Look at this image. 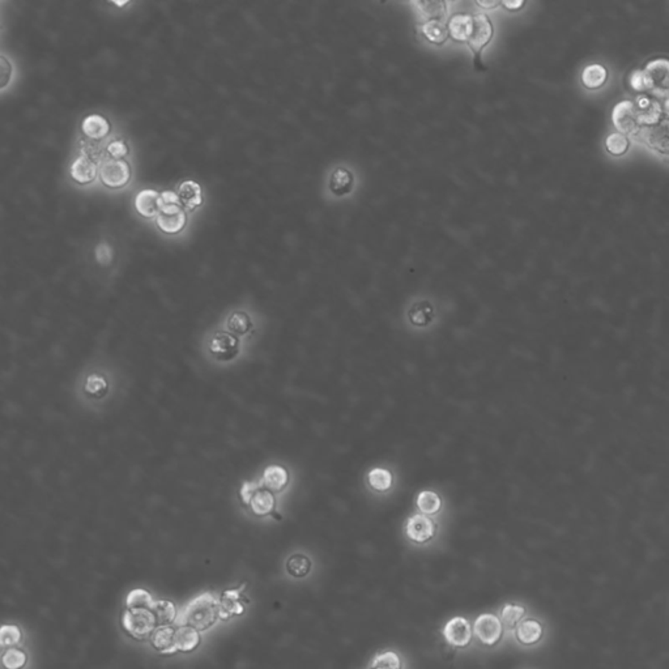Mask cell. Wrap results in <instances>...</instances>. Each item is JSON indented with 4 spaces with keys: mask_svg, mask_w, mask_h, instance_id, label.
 Listing matches in <instances>:
<instances>
[{
    "mask_svg": "<svg viewBox=\"0 0 669 669\" xmlns=\"http://www.w3.org/2000/svg\"><path fill=\"white\" fill-rule=\"evenodd\" d=\"M178 197L183 207L188 211L199 207L203 203L202 187L194 181H184L178 188Z\"/></svg>",
    "mask_w": 669,
    "mask_h": 669,
    "instance_id": "obj_18",
    "label": "cell"
},
{
    "mask_svg": "<svg viewBox=\"0 0 669 669\" xmlns=\"http://www.w3.org/2000/svg\"><path fill=\"white\" fill-rule=\"evenodd\" d=\"M122 626L126 633L134 639L149 638L159 626L155 613L148 608L126 609L122 616Z\"/></svg>",
    "mask_w": 669,
    "mask_h": 669,
    "instance_id": "obj_3",
    "label": "cell"
},
{
    "mask_svg": "<svg viewBox=\"0 0 669 669\" xmlns=\"http://www.w3.org/2000/svg\"><path fill=\"white\" fill-rule=\"evenodd\" d=\"M353 174L347 168H336L329 180V190L338 196L349 194L352 191Z\"/></svg>",
    "mask_w": 669,
    "mask_h": 669,
    "instance_id": "obj_20",
    "label": "cell"
},
{
    "mask_svg": "<svg viewBox=\"0 0 669 669\" xmlns=\"http://www.w3.org/2000/svg\"><path fill=\"white\" fill-rule=\"evenodd\" d=\"M220 599L212 592H203L186 604L182 614L177 621L181 625L193 626L203 632L209 629L219 619Z\"/></svg>",
    "mask_w": 669,
    "mask_h": 669,
    "instance_id": "obj_1",
    "label": "cell"
},
{
    "mask_svg": "<svg viewBox=\"0 0 669 669\" xmlns=\"http://www.w3.org/2000/svg\"><path fill=\"white\" fill-rule=\"evenodd\" d=\"M115 4H117V6H124V4H127V1H123V3H115Z\"/></svg>",
    "mask_w": 669,
    "mask_h": 669,
    "instance_id": "obj_43",
    "label": "cell"
},
{
    "mask_svg": "<svg viewBox=\"0 0 669 669\" xmlns=\"http://www.w3.org/2000/svg\"><path fill=\"white\" fill-rule=\"evenodd\" d=\"M23 633L17 625H3L0 629V645L4 648H12L20 645Z\"/></svg>",
    "mask_w": 669,
    "mask_h": 669,
    "instance_id": "obj_31",
    "label": "cell"
},
{
    "mask_svg": "<svg viewBox=\"0 0 669 669\" xmlns=\"http://www.w3.org/2000/svg\"><path fill=\"white\" fill-rule=\"evenodd\" d=\"M502 6L509 11H518L521 7H523L524 1H502Z\"/></svg>",
    "mask_w": 669,
    "mask_h": 669,
    "instance_id": "obj_41",
    "label": "cell"
},
{
    "mask_svg": "<svg viewBox=\"0 0 669 669\" xmlns=\"http://www.w3.org/2000/svg\"><path fill=\"white\" fill-rule=\"evenodd\" d=\"M402 667L400 655L392 650H386L376 655L369 669H402Z\"/></svg>",
    "mask_w": 669,
    "mask_h": 669,
    "instance_id": "obj_25",
    "label": "cell"
},
{
    "mask_svg": "<svg viewBox=\"0 0 669 669\" xmlns=\"http://www.w3.org/2000/svg\"><path fill=\"white\" fill-rule=\"evenodd\" d=\"M229 327H231L233 331H235V332L244 333L250 327V320H249L247 316H244V313H237L229 320Z\"/></svg>",
    "mask_w": 669,
    "mask_h": 669,
    "instance_id": "obj_38",
    "label": "cell"
},
{
    "mask_svg": "<svg viewBox=\"0 0 669 669\" xmlns=\"http://www.w3.org/2000/svg\"><path fill=\"white\" fill-rule=\"evenodd\" d=\"M633 102L623 101L619 104L613 111V122L622 133L633 134L638 128V114L634 113Z\"/></svg>",
    "mask_w": 669,
    "mask_h": 669,
    "instance_id": "obj_11",
    "label": "cell"
},
{
    "mask_svg": "<svg viewBox=\"0 0 669 669\" xmlns=\"http://www.w3.org/2000/svg\"><path fill=\"white\" fill-rule=\"evenodd\" d=\"M494 35L493 24L489 19V16L485 13H480L474 16V25H472V32L468 39V46L475 54V61L480 63V54L487 46V43L492 41Z\"/></svg>",
    "mask_w": 669,
    "mask_h": 669,
    "instance_id": "obj_5",
    "label": "cell"
},
{
    "mask_svg": "<svg viewBox=\"0 0 669 669\" xmlns=\"http://www.w3.org/2000/svg\"><path fill=\"white\" fill-rule=\"evenodd\" d=\"M174 635L175 629L171 628V625L166 626H157L155 632L149 637L152 646L164 655H171L175 654L178 650L175 647L174 642Z\"/></svg>",
    "mask_w": 669,
    "mask_h": 669,
    "instance_id": "obj_13",
    "label": "cell"
},
{
    "mask_svg": "<svg viewBox=\"0 0 669 669\" xmlns=\"http://www.w3.org/2000/svg\"><path fill=\"white\" fill-rule=\"evenodd\" d=\"M253 510L255 511L258 515H267L271 511L273 510L275 501L271 493L268 492H259L256 493L251 502Z\"/></svg>",
    "mask_w": 669,
    "mask_h": 669,
    "instance_id": "obj_35",
    "label": "cell"
},
{
    "mask_svg": "<svg viewBox=\"0 0 669 669\" xmlns=\"http://www.w3.org/2000/svg\"><path fill=\"white\" fill-rule=\"evenodd\" d=\"M186 212L177 204L165 206L157 216V225L159 229L168 234L180 233L186 225Z\"/></svg>",
    "mask_w": 669,
    "mask_h": 669,
    "instance_id": "obj_8",
    "label": "cell"
},
{
    "mask_svg": "<svg viewBox=\"0 0 669 669\" xmlns=\"http://www.w3.org/2000/svg\"><path fill=\"white\" fill-rule=\"evenodd\" d=\"M605 146H607L609 153H612L614 156H621L629 149V139L623 134L616 133V134L608 136Z\"/></svg>",
    "mask_w": 669,
    "mask_h": 669,
    "instance_id": "obj_36",
    "label": "cell"
},
{
    "mask_svg": "<svg viewBox=\"0 0 669 669\" xmlns=\"http://www.w3.org/2000/svg\"><path fill=\"white\" fill-rule=\"evenodd\" d=\"M101 181L111 188H118L127 184L131 178V168L126 159H110L102 165L99 171Z\"/></svg>",
    "mask_w": 669,
    "mask_h": 669,
    "instance_id": "obj_6",
    "label": "cell"
},
{
    "mask_svg": "<svg viewBox=\"0 0 669 669\" xmlns=\"http://www.w3.org/2000/svg\"><path fill=\"white\" fill-rule=\"evenodd\" d=\"M212 352L221 357H229L237 352V340L228 335H220L212 342Z\"/></svg>",
    "mask_w": 669,
    "mask_h": 669,
    "instance_id": "obj_32",
    "label": "cell"
},
{
    "mask_svg": "<svg viewBox=\"0 0 669 669\" xmlns=\"http://www.w3.org/2000/svg\"><path fill=\"white\" fill-rule=\"evenodd\" d=\"M543 637V626L539 621L524 620L516 628V638L522 645L531 646L537 643Z\"/></svg>",
    "mask_w": 669,
    "mask_h": 669,
    "instance_id": "obj_19",
    "label": "cell"
},
{
    "mask_svg": "<svg viewBox=\"0 0 669 669\" xmlns=\"http://www.w3.org/2000/svg\"><path fill=\"white\" fill-rule=\"evenodd\" d=\"M474 632L483 645L493 647L503 635V623L496 614L483 613L476 619Z\"/></svg>",
    "mask_w": 669,
    "mask_h": 669,
    "instance_id": "obj_4",
    "label": "cell"
},
{
    "mask_svg": "<svg viewBox=\"0 0 669 669\" xmlns=\"http://www.w3.org/2000/svg\"><path fill=\"white\" fill-rule=\"evenodd\" d=\"M1 70H3V77H1V86H4L8 84V80L11 77V72H12V68L11 66L8 64L7 59L4 57H1Z\"/></svg>",
    "mask_w": 669,
    "mask_h": 669,
    "instance_id": "obj_39",
    "label": "cell"
},
{
    "mask_svg": "<svg viewBox=\"0 0 669 669\" xmlns=\"http://www.w3.org/2000/svg\"><path fill=\"white\" fill-rule=\"evenodd\" d=\"M632 83L638 90H655L660 95L669 93V61L660 58L648 61L645 71L635 73Z\"/></svg>",
    "mask_w": 669,
    "mask_h": 669,
    "instance_id": "obj_2",
    "label": "cell"
},
{
    "mask_svg": "<svg viewBox=\"0 0 669 669\" xmlns=\"http://www.w3.org/2000/svg\"><path fill=\"white\" fill-rule=\"evenodd\" d=\"M416 6L424 17V23L429 20H443V17L446 16L445 1H420L416 3Z\"/></svg>",
    "mask_w": 669,
    "mask_h": 669,
    "instance_id": "obj_24",
    "label": "cell"
},
{
    "mask_svg": "<svg viewBox=\"0 0 669 669\" xmlns=\"http://www.w3.org/2000/svg\"><path fill=\"white\" fill-rule=\"evenodd\" d=\"M264 478H266V485L269 489H272L275 492H279V490H281L282 487L287 485V483H288V474L281 467L273 465V467L268 468L267 471H266Z\"/></svg>",
    "mask_w": 669,
    "mask_h": 669,
    "instance_id": "obj_30",
    "label": "cell"
},
{
    "mask_svg": "<svg viewBox=\"0 0 669 669\" xmlns=\"http://www.w3.org/2000/svg\"><path fill=\"white\" fill-rule=\"evenodd\" d=\"M151 610L155 613L159 626L171 625L178 619L177 617V607L173 601H169V600L155 601L153 605L151 607Z\"/></svg>",
    "mask_w": 669,
    "mask_h": 669,
    "instance_id": "obj_22",
    "label": "cell"
},
{
    "mask_svg": "<svg viewBox=\"0 0 669 669\" xmlns=\"http://www.w3.org/2000/svg\"><path fill=\"white\" fill-rule=\"evenodd\" d=\"M106 152L113 159H119L128 153V146L123 140H114L106 148Z\"/></svg>",
    "mask_w": 669,
    "mask_h": 669,
    "instance_id": "obj_37",
    "label": "cell"
},
{
    "mask_svg": "<svg viewBox=\"0 0 669 669\" xmlns=\"http://www.w3.org/2000/svg\"><path fill=\"white\" fill-rule=\"evenodd\" d=\"M244 588L228 590L220 599L219 616L222 620H228L233 616H240L244 613V605L240 603L241 591Z\"/></svg>",
    "mask_w": 669,
    "mask_h": 669,
    "instance_id": "obj_15",
    "label": "cell"
},
{
    "mask_svg": "<svg viewBox=\"0 0 669 669\" xmlns=\"http://www.w3.org/2000/svg\"><path fill=\"white\" fill-rule=\"evenodd\" d=\"M369 483L378 492H386L392 485V476L386 469L376 468L369 474Z\"/></svg>",
    "mask_w": 669,
    "mask_h": 669,
    "instance_id": "obj_34",
    "label": "cell"
},
{
    "mask_svg": "<svg viewBox=\"0 0 669 669\" xmlns=\"http://www.w3.org/2000/svg\"><path fill=\"white\" fill-rule=\"evenodd\" d=\"M417 506L424 514L432 515V514L438 512L439 509H440V499L433 492H423V493L418 494Z\"/></svg>",
    "mask_w": 669,
    "mask_h": 669,
    "instance_id": "obj_33",
    "label": "cell"
},
{
    "mask_svg": "<svg viewBox=\"0 0 669 669\" xmlns=\"http://www.w3.org/2000/svg\"><path fill=\"white\" fill-rule=\"evenodd\" d=\"M28 661V655L21 648H7L1 657L3 667L6 669H23Z\"/></svg>",
    "mask_w": 669,
    "mask_h": 669,
    "instance_id": "obj_28",
    "label": "cell"
},
{
    "mask_svg": "<svg viewBox=\"0 0 669 669\" xmlns=\"http://www.w3.org/2000/svg\"><path fill=\"white\" fill-rule=\"evenodd\" d=\"M71 175L77 183L86 184L92 182L97 175L96 161L86 155H81L73 162L71 166Z\"/></svg>",
    "mask_w": 669,
    "mask_h": 669,
    "instance_id": "obj_14",
    "label": "cell"
},
{
    "mask_svg": "<svg viewBox=\"0 0 669 669\" xmlns=\"http://www.w3.org/2000/svg\"><path fill=\"white\" fill-rule=\"evenodd\" d=\"M287 570L294 578H304L311 570V561L304 554H294L287 562Z\"/></svg>",
    "mask_w": 669,
    "mask_h": 669,
    "instance_id": "obj_27",
    "label": "cell"
},
{
    "mask_svg": "<svg viewBox=\"0 0 669 669\" xmlns=\"http://www.w3.org/2000/svg\"><path fill=\"white\" fill-rule=\"evenodd\" d=\"M83 133L92 140H101L110 133V123L99 114H90L84 118L81 124Z\"/></svg>",
    "mask_w": 669,
    "mask_h": 669,
    "instance_id": "obj_17",
    "label": "cell"
},
{
    "mask_svg": "<svg viewBox=\"0 0 669 669\" xmlns=\"http://www.w3.org/2000/svg\"><path fill=\"white\" fill-rule=\"evenodd\" d=\"M135 207L144 217H157L165 207L161 194L155 190H143L135 197Z\"/></svg>",
    "mask_w": 669,
    "mask_h": 669,
    "instance_id": "obj_10",
    "label": "cell"
},
{
    "mask_svg": "<svg viewBox=\"0 0 669 669\" xmlns=\"http://www.w3.org/2000/svg\"><path fill=\"white\" fill-rule=\"evenodd\" d=\"M608 77V71L601 64H590L584 68L582 73V81L584 86L588 89H597L605 84Z\"/></svg>",
    "mask_w": 669,
    "mask_h": 669,
    "instance_id": "obj_23",
    "label": "cell"
},
{
    "mask_svg": "<svg viewBox=\"0 0 669 669\" xmlns=\"http://www.w3.org/2000/svg\"><path fill=\"white\" fill-rule=\"evenodd\" d=\"M174 642L178 651L191 652L200 645V634L193 626L181 625L178 629H175Z\"/></svg>",
    "mask_w": 669,
    "mask_h": 669,
    "instance_id": "obj_16",
    "label": "cell"
},
{
    "mask_svg": "<svg viewBox=\"0 0 669 669\" xmlns=\"http://www.w3.org/2000/svg\"><path fill=\"white\" fill-rule=\"evenodd\" d=\"M472 25H474V16L467 14V13H456L451 16L447 29H449V36L454 38L455 41L459 42H468L471 32H472Z\"/></svg>",
    "mask_w": 669,
    "mask_h": 669,
    "instance_id": "obj_12",
    "label": "cell"
},
{
    "mask_svg": "<svg viewBox=\"0 0 669 669\" xmlns=\"http://www.w3.org/2000/svg\"><path fill=\"white\" fill-rule=\"evenodd\" d=\"M477 4L483 8H493V7H497L499 3L498 1H493V3H485V1H477Z\"/></svg>",
    "mask_w": 669,
    "mask_h": 669,
    "instance_id": "obj_42",
    "label": "cell"
},
{
    "mask_svg": "<svg viewBox=\"0 0 669 669\" xmlns=\"http://www.w3.org/2000/svg\"><path fill=\"white\" fill-rule=\"evenodd\" d=\"M525 614V609L518 604H506L501 610V621L509 629L516 628L518 622Z\"/></svg>",
    "mask_w": 669,
    "mask_h": 669,
    "instance_id": "obj_29",
    "label": "cell"
},
{
    "mask_svg": "<svg viewBox=\"0 0 669 669\" xmlns=\"http://www.w3.org/2000/svg\"><path fill=\"white\" fill-rule=\"evenodd\" d=\"M421 33L429 42L442 45L449 37V29L443 20H429L421 26Z\"/></svg>",
    "mask_w": 669,
    "mask_h": 669,
    "instance_id": "obj_21",
    "label": "cell"
},
{
    "mask_svg": "<svg viewBox=\"0 0 669 669\" xmlns=\"http://www.w3.org/2000/svg\"><path fill=\"white\" fill-rule=\"evenodd\" d=\"M472 626L464 617H452L443 628L445 641L455 648H464L472 641Z\"/></svg>",
    "mask_w": 669,
    "mask_h": 669,
    "instance_id": "obj_7",
    "label": "cell"
},
{
    "mask_svg": "<svg viewBox=\"0 0 669 669\" xmlns=\"http://www.w3.org/2000/svg\"><path fill=\"white\" fill-rule=\"evenodd\" d=\"M155 600L152 595L143 588H136L133 590L127 597H126V607L127 609L134 608H148L153 605Z\"/></svg>",
    "mask_w": 669,
    "mask_h": 669,
    "instance_id": "obj_26",
    "label": "cell"
},
{
    "mask_svg": "<svg viewBox=\"0 0 669 669\" xmlns=\"http://www.w3.org/2000/svg\"><path fill=\"white\" fill-rule=\"evenodd\" d=\"M666 108H667V110H668L669 111V99H667V101H666Z\"/></svg>",
    "mask_w": 669,
    "mask_h": 669,
    "instance_id": "obj_44",
    "label": "cell"
},
{
    "mask_svg": "<svg viewBox=\"0 0 669 669\" xmlns=\"http://www.w3.org/2000/svg\"><path fill=\"white\" fill-rule=\"evenodd\" d=\"M161 197H162V202H164L165 206H171V204H177L178 206V202H180L178 194H174L171 191H164L161 194Z\"/></svg>",
    "mask_w": 669,
    "mask_h": 669,
    "instance_id": "obj_40",
    "label": "cell"
},
{
    "mask_svg": "<svg viewBox=\"0 0 669 669\" xmlns=\"http://www.w3.org/2000/svg\"><path fill=\"white\" fill-rule=\"evenodd\" d=\"M407 535L414 543L424 544L436 535V524L425 515H414L407 523Z\"/></svg>",
    "mask_w": 669,
    "mask_h": 669,
    "instance_id": "obj_9",
    "label": "cell"
}]
</instances>
